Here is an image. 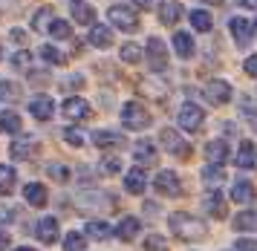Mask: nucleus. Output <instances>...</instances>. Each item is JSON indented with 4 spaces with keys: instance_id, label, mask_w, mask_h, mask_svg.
Returning <instances> with one entry per match:
<instances>
[{
    "instance_id": "nucleus-46",
    "label": "nucleus",
    "mask_w": 257,
    "mask_h": 251,
    "mask_svg": "<svg viewBox=\"0 0 257 251\" xmlns=\"http://www.w3.org/2000/svg\"><path fill=\"white\" fill-rule=\"evenodd\" d=\"M245 72H248V75H257V55L245 58Z\"/></svg>"
},
{
    "instance_id": "nucleus-28",
    "label": "nucleus",
    "mask_w": 257,
    "mask_h": 251,
    "mask_svg": "<svg viewBox=\"0 0 257 251\" xmlns=\"http://www.w3.org/2000/svg\"><path fill=\"white\" fill-rule=\"evenodd\" d=\"M191 26H194L197 32H211L214 21H211V15L205 9H194L191 12Z\"/></svg>"
},
{
    "instance_id": "nucleus-31",
    "label": "nucleus",
    "mask_w": 257,
    "mask_h": 251,
    "mask_svg": "<svg viewBox=\"0 0 257 251\" xmlns=\"http://www.w3.org/2000/svg\"><path fill=\"white\" fill-rule=\"evenodd\" d=\"M251 194H254V188L245 182V179L234 182V188H231V199H234V202H240V205H243V202H248V199H251Z\"/></svg>"
},
{
    "instance_id": "nucleus-4",
    "label": "nucleus",
    "mask_w": 257,
    "mask_h": 251,
    "mask_svg": "<svg viewBox=\"0 0 257 251\" xmlns=\"http://www.w3.org/2000/svg\"><path fill=\"white\" fill-rule=\"evenodd\" d=\"M202 118H205V113H202V107H197V104H182L179 107V127L182 130H188V133H197L199 127H202Z\"/></svg>"
},
{
    "instance_id": "nucleus-21",
    "label": "nucleus",
    "mask_w": 257,
    "mask_h": 251,
    "mask_svg": "<svg viewBox=\"0 0 257 251\" xmlns=\"http://www.w3.org/2000/svg\"><path fill=\"white\" fill-rule=\"evenodd\" d=\"M90 44L98 46V49H107L113 44V29L110 26H93L90 29Z\"/></svg>"
},
{
    "instance_id": "nucleus-50",
    "label": "nucleus",
    "mask_w": 257,
    "mask_h": 251,
    "mask_svg": "<svg viewBox=\"0 0 257 251\" xmlns=\"http://www.w3.org/2000/svg\"><path fill=\"white\" fill-rule=\"evenodd\" d=\"M12 251H35V248H29V245H21V248H12Z\"/></svg>"
},
{
    "instance_id": "nucleus-35",
    "label": "nucleus",
    "mask_w": 257,
    "mask_h": 251,
    "mask_svg": "<svg viewBox=\"0 0 257 251\" xmlns=\"http://www.w3.org/2000/svg\"><path fill=\"white\" fill-rule=\"evenodd\" d=\"M29 67H32V52H29V49H18V52L12 55V69L26 72Z\"/></svg>"
},
{
    "instance_id": "nucleus-51",
    "label": "nucleus",
    "mask_w": 257,
    "mask_h": 251,
    "mask_svg": "<svg viewBox=\"0 0 257 251\" xmlns=\"http://www.w3.org/2000/svg\"><path fill=\"white\" fill-rule=\"evenodd\" d=\"M211 3H222V0H211Z\"/></svg>"
},
{
    "instance_id": "nucleus-41",
    "label": "nucleus",
    "mask_w": 257,
    "mask_h": 251,
    "mask_svg": "<svg viewBox=\"0 0 257 251\" xmlns=\"http://www.w3.org/2000/svg\"><path fill=\"white\" fill-rule=\"evenodd\" d=\"M121 171V162L116 159V156H107L104 162H101V173H104V176H113V173H118Z\"/></svg>"
},
{
    "instance_id": "nucleus-8",
    "label": "nucleus",
    "mask_w": 257,
    "mask_h": 251,
    "mask_svg": "<svg viewBox=\"0 0 257 251\" xmlns=\"http://www.w3.org/2000/svg\"><path fill=\"white\" fill-rule=\"evenodd\" d=\"M205 95H208L211 104H225V101H231V84H228V81L214 78V81H208V84H205Z\"/></svg>"
},
{
    "instance_id": "nucleus-40",
    "label": "nucleus",
    "mask_w": 257,
    "mask_h": 251,
    "mask_svg": "<svg viewBox=\"0 0 257 251\" xmlns=\"http://www.w3.org/2000/svg\"><path fill=\"white\" fill-rule=\"evenodd\" d=\"M64 139H67V145H72V148H81L84 142H87V139H84V133H81V130H75V127L64 130Z\"/></svg>"
},
{
    "instance_id": "nucleus-12",
    "label": "nucleus",
    "mask_w": 257,
    "mask_h": 251,
    "mask_svg": "<svg viewBox=\"0 0 257 251\" xmlns=\"http://www.w3.org/2000/svg\"><path fill=\"white\" fill-rule=\"evenodd\" d=\"M228 29H231L234 41H237V46H248V41H251V32H254V26L245 21V18H231L228 21Z\"/></svg>"
},
{
    "instance_id": "nucleus-29",
    "label": "nucleus",
    "mask_w": 257,
    "mask_h": 251,
    "mask_svg": "<svg viewBox=\"0 0 257 251\" xmlns=\"http://www.w3.org/2000/svg\"><path fill=\"white\" fill-rule=\"evenodd\" d=\"M162 23L165 26H174L179 18H182V3H162Z\"/></svg>"
},
{
    "instance_id": "nucleus-43",
    "label": "nucleus",
    "mask_w": 257,
    "mask_h": 251,
    "mask_svg": "<svg viewBox=\"0 0 257 251\" xmlns=\"http://www.w3.org/2000/svg\"><path fill=\"white\" fill-rule=\"evenodd\" d=\"M202 179H205V182H220L222 171L217 168V165H211V168H205V171H202Z\"/></svg>"
},
{
    "instance_id": "nucleus-17",
    "label": "nucleus",
    "mask_w": 257,
    "mask_h": 251,
    "mask_svg": "<svg viewBox=\"0 0 257 251\" xmlns=\"http://www.w3.org/2000/svg\"><path fill=\"white\" fill-rule=\"evenodd\" d=\"M24 196H26V202H29V205H35V208L47 205V188H44L41 182H29L24 188Z\"/></svg>"
},
{
    "instance_id": "nucleus-15",
    "label": "nucleus",
    "mask_w": 257,
    "mask_h": 251,
    "mask_svg": "<svg viewBox=\"0 0 257 251\" xmlns=\"http://www.w3.org/2000/svg\"><path fill=\"white\" fill-rule=\"evenodd\" d=\"M156 145L153 142H148V139H142V142H136V148H133V159L139 162V165H153L156 162Z\"/></svg>"
},
{
    "instance_id": "nucleus-33",
    "label": "nucleus",
    "mask_w": 257,
    "mask_h": 251,
    "mask_svg": "<svg viewBox=\"0 0 257 251\" xmlns=\"http://www.w3.org/2000/svg\"><path fill=\"white\" fill-rule=\"evenodd\" d=\"M18 98H21V84L0 81V101H18Z\"/></svg>"
},
{
    "instance_id": "nucleus-16",
    "label": "nucleus",
    "mask_w": 257,
    "mask_h": 251,
    "mask_svg": "<svg viewBox=\"0 0 257 251\" xmlns=\"http://www.w3.org/2000/svg\"><path fill=\"white\" fill-rule=\"evenodd\" d=\"M38 237H41V242H55L58 240V219L55 217H44L41 222H38Z\"/></svg>"
},
{
    "instance_id": "nucleus-26",
    "label": "nucleus",
    "mask_w": 257,
    "mask_h": 251,
    "mask_svg": "<svg viewBox=\"0 0 257 251\" xmlns=\"http://www.w3.org/2000/svg\"><path fill=\"white\" fill-rule=\"evenodd\" d=\"M139 228H142V225H139V219H136V217H124L121 222H118L116 234L121 237V240H133V237L139 234Z\"/></svg>"
},
{
    "instance_id": "nucleus-52",
    "label": "nucleus",
    "mask_w": 257,
    "mask_h": 251,
    "mask_svg": "<svg viewBox=\"0 0 257 251\" xmlns=\"http://www.w3.org/2000/svg\"><path fill=\"white\" fill-rule=\"evenodd\" d=\"M251 26H257V23H251Z\"/></svg>"
},
{
    "instance_id": "nucleus-44",
    "label": "nucleus",
    "mask_w": 257,
    "mask_h": 251,
    "mask_svg": "<svg viewBox=\"0 0 257 251\" xmlns=\"http://www.w3.org/2000/svg\"><path fill=\"white\" fill-rule=\"evenodd\" d=\"M240 110L245 113V118H248L251 124L257 121V107H251V101H248V98H243V101H240Z\"/></svg>"
},
{
    "instance_id": "nucleus-1",
    "label": "nucleus",
    "mask_w": 257,
    "mask_h": 251,
    "mask_svg": "<svg viewBox=\"0 0 257 251\" xmlns=\"http://www.w3.org/2000/svg\"><path fill=\"white\" fill-rule=\"evenodd\" d=\"M171 231L182 240H202L205 237V222L179 211V214H171Z\"/></svg>"
},
{
    "instance_id": "nucleus-48",
    "label": "nucleus",
    "mask_w": 257,
    "mask_h": 251,
    "mask_svg": "<svg viewBox=\"0 0 257 251\" xmlns=\"http://www.w3.org/2000/svg\"><path fill=\"white\" fill-rule=\"evenodd\" d=\"M237 251H254V242L251 240H237Z\"/></svg>"
},
{
    "instance_id": "nucleus-27",
    "label": "nucleus",
    "mask_w": 257,
    "mask_h": 251,
    "mask_svg": "<svg viewBox=\"0 0 257 251\" xmlns=\"http://www.w3.org/2000/svg\"><path fill=\"white\" fill-rule=\"evenodd\" d=\"M231 225L237 231H254L257 228V208L254 211H243V214H237Z\"/></svg>"
},
{
    "instance_id": "nucleus-7",
    "label": "nucleus",
    "mask_w": 257,
    "mask_h": 251,
    "mask_svg": "<svg viewBox=\"0 0 257 251\" xmlns=\"http://www.w3.org/2000/svg\"><path fill=\"white\" fill-rule=\"evenodd\" d=\"M148 64H151L153 72H162L168 67V49H165V44L159 38H151L148 41Z\"/></svg>"
},
{
    "instance_id": "nucleus-14",
    "label": "nucleus",
    "mask_w": 257,
    "mask_h": 251,
    "mask_svg": "<svg viewBox=\"0 0 257 251\" xmlns=\"http://www.w3.org/2000/svg\"><path fill=\"white\" fill-rule=\"evenodd\" d=\"M61 110H64V115H67V118H75V121H78V118H87V115H90V104L75 95V98H67Z\"/></svg>"
},
{
    "instance_id": "nucleus-39",
    "label": "nucleus",
    "mask_w": 257,
    "mask_h": 251,
    "mask_svg": "<svg viewBox=\"0 0 257 251\" xmlns=\"http://www.w3.org/2000/svg\"><path fill=\"white\" fill-rule=\"evenodd\" d=\"M47 173L52 176V179H58V182H64V179L70 176L67 165H61V162H49V165H47Z\"/></svg>"
},
{
    "instance_id": "nucleus-47",
    "label": "nucleus",
    "mask_w": 257,
    "mask_h": 251,
    "mask_svg": "<svg viewBox=\"0 0 257 251\" xmlns=\"http://www.w3.org/2000/svg\"><path fill=\"white\" fill-rule=\"evenodd\" d=\"M9 240H12V237H9V231H6V228H0V251H3V248H9Z\"/></svg>"
},
{
    "instance_id": "nucleus-25",
    "label": "nucleus",
    "mask_w": 257,
    "mask_h": 251,
    "mask_svg": "<svg viewBox=\"0 0 257 251\" xmlns=\"http://www.w3.org/2000/svg\"><path fill=\"white\" fill-rule=\"evenodd\" d=\"M0 130L9 133V136L18 133V130H21V115L15 113V110H3V113H0Z\"/></svg>"
},
{
    "instance_id": "nucleus-32",
    "label": "nucleus",
    "mask_w": 257,
    "mask_h": 251,
    "mask_svg": "<svg viewBox=\"0 0 257 251\" xmlns=\"http://www.w3.org/2000/svg\"><path fill=\"white\" fill-rule=\"evenodd\" d=\"M32 26H35V32H49V26H52V9H38L35 18H32Z\"/></svg>"
},
{
    "instance_id": "nucleus-19",
    "label": "nucleus",
    "mask_w": 257,
    "mask_h": 251,
    "mask_svg": "<svg viewBox=\"0 0 257 251\" xmlns=\"http://www.w3.org/2000/svg\"><path fill=\"white\" fill-rule=\"evenodd\" d=\"M145 185H148V176H145L142 168L127 171V176H124V188H127L130 194H142V191H145Z\"/></svg>"
},
{
    "instance_id": "nucleus-9",
    "label": "nucleus",
    "mask_w": 257,
    "mask_h": 251,
    "mask_svg": "<svg viewBox=\"0 0 257 251\" xmlns=\"http://www.w3.org/2000/svg\"><path fill=\"white\" fill-rule=\"evenodd\" d=\"M202 205H205V211H208L211 217H217V219L225 217V199H222L220 188H208L205 196H202Z\"/></svg>"
},
{
    "instance_id": "nucleus-23",
    "label": "nucleus",
    "mask_w": 257,
    "mask_h": 251,
    "mask_svg": "<svg viewBox=\"0 0 257 251\" xmlns=\"http://www.w3.org/2000/svg\"><path fill=\"white\" fill-rule=\"evenodd\" d=\"M254 159H257L254 142H240V150H237V165H240V168H254Z\"/></svg>"
},
{
    "instance_id": "nucleus-5",
    "label": "nucleus",
    "mask_w": 257,
    "mask_h": 251,
    "mask_svg": "<svg viewBox=\"0 0 257 251\" xmlns=\"http://www.w3.org/2000/svg\"><path fill=\"white\" fill-rule=\"evenodd\" d=\"M159 142H162V148L168 150V153H174V156H179V159H185V156H191V148H188V142L176 130H171V127H165L162 133H159Z\"/></svg>"
},
{
    "instance_id": "nucleus-20",
    "label": "nucleus",
    "mask_w": 257,
    "mask_h": 251,
    "mask_svg": "<svg viewBox=\"0 0 257 251\" xmlns=\"http://www.w3.org/2000/svg\"><path fill=\"white\" fill-rule=\"evenodd\" d=\"M72 18L81 23V26H93V23H95V12H93V6H90V3L75 0V3H72Z\"/></svg>"
},
{
    "instance_id": "nucleus-34",
    "label": "nucleus",
    "mask_w": 257,
    "mask_h": 251,
    "mask_svg": "<svg viewBox=\"0 0 257 251\" xmlns=\"http://www.w3.org/2000/svg\"><path fill=\"white\" fill-rule=\"evenodd\" d=\"M87 248V237L81 231H70L67 240H64V251H84Z\"/></svg>"
},
{
    "instance_id": "nucleus-2",
    "label": "nucleus",
    "mask_w": 257,
    "mask_h": 251,
    "mask_svg": "<svg viewBox=\"0 0 257 251\" xmlns=\"http://www.w3.org/2000/svg\"><path fill=\"white\" fill-rule=\"evenodd\" d=\"M121 121L127 130H145V127L151 124V113L145 110V104L139 101H127L121 107Z\"/></svg>"
},
{
    "instance_id": "nucleus-18",
    "label": "nucleus",
    "mask_w": 257,
    "mask_h": 251,
    "mask_svg": "<svg viewBox=\"0 0 257 251\" xmlns=\"http://www.w3.org/2000/svg\"><path fill=\"white\" fill-rule=\"evenodd\" d=\"M174 49H176V55L179 58H194V49H197V46H194V38H191V35L188 32H176L174 35Z\"/></svg>"
},
{
    "instance_id": "nucleus-45",
    "label": "nucleus",
    "mask_w": 257,
    "mask_h": 251,
    "mask_svg": "<svg viewBox=\"0 0 257 251\" xmlns=\"http://www.w3.org/2000/svg\"><path fill=\"white\" fill-rule=\"evenodd\" d=\"M133 3H136L139 9H156V6H159L162 0H133Z\"/></svg>"
},
{
    "instance_id": "nucleus-22",
    "label": "nucleus",
    "mask_w": 257,
    "mask_h": 251,
    "mask_svg": "<svg viewBox=\"0 0 257 251\" xmlns=\"http://www.w3.org/2000/svg\"><path fill=\"white\" fill-rule=\"evenodd\" d=\"M124 139L118 136V133H113V130H95L93 133V145H98V148H118Z\"/></svg>"
},
{
    "instance_id": "nucleus-42",
    "label": "nucleus",
    "mask_w": 257,
    "mask_h": 251,
    "mask_svg": "<svg viewBox=\"0 0 257 251\" xmlns=\"http://www.w3.org/2000/svg\"><path fill=\"white\" fill-rule=\"evenodd\" d=\"M145 248L148 251H168V242H165L159 234H151V237L145 240Z\"/></svg>"
},
{
    "instance_id": "nucleus-49",
    "label": "nucleus",
    "mask_w": 257,
    "mask_h": 251,
    "mask_svg": "<svg viewBox=\"0 0 257 251\" xmlns=\"http://www.w3.org/2000/svg\"><path fill=\"white\" fill-rule=\"evenodd\" d=\"M234 3H240L245 9H257V0H234Z\"/></svg>"
},
{
    "instance_id": "nucleus-11",
    "label": "nucleus",
    "mask_w": 257,
    "mask_h": 251,
    "mask_svg": "<svg viewBox=\"0 0 257 251\" xmlns=\"http://www.w3.org/2000/svg\"><path fill=\"white\" fill-rule=\"evenodd\" d=\"M228 156H231L228 142L214 139V142H208V145H205V159H208L211 165H225V162H228Z\"/></svg>"
},
{
    "instance_id": "nucleus-37",
    "label": "nucleus",
    "mask_w": 257,
    "mask_h": 251,
    "mask_svg": "<svg viewBox=\"0 0 257 251\" xmlns=\"http://www.w3.org/2000/svg\"><path fill=\"white\" fill-rule=\"evenodd\" d=\"M41 58H44V61H47V64H64V61H67V58H64V52H58V49H55V46L52 44H47V46H41Z\"/></svg>"
},
{
    "instance_id": "nucleus-3",
    "label": "nucleus",
    "mask_w": 257,
    "mask_h": 251,
    "mask_svg": "<svg viewBox=\"0 0 257 251\" xmlns=\"http://www.w3.org/2000/svg\"><path fill=\"white\" fill-rule=\"evenodd\" d=\"M107 18H110V23H113L116 29H121V32H136V29H139V15L130 9V6H110Z\"/></svg>"
},
{
    "instance_id": "nucleus-30",
    "label": "nucleus",
    "mask_w": 257,
    "mask_h": 251,
    "mask_svg": "<svg viewBox=\"0 0 257 251\" xmlns=\"http://www.w3.org/2000/svg\"><path fill=\"white\" fill-rule=\"evenodd\" d=\"M84 234H90L93 240H107V237L113 234V228H110L107 222H98V219H93V222H87V228H84Z\"/></svg>"
},
{
    "instance_id": "nucleus-6",
    "label": "nucleus",
    "mask_w": 257,
    "mask_h": 251,
    "mask_svg": "<svg viewBox=\"0 0 257 251\" xmlns=\"http://www.w3.org/2000/svg\"><path fill=\"white\" fill-rule=\"evenodd\" d=\"M153 185H156V191H159L162 196H179V194H182V182H179V176H176L174 171L156 173Z\"/></svg>"
},
{
    "instance_id": "nucleus-13",
    "label": "nucleus",
    "mask_w": 257,
    "mask_h": 251,
    "mask_svg": "<svg viewBox=\"0 0 257 251\" xmlns=\"http://www.w3.org/2000/svg\"><path fill=\"white\" fill-rule=\"evenodd\" d=\"M9 153H12L15 162H26V159H32V156L38 153V142L35 139H18V142H12Z\"/></svg>"
},
{
    "instance_id": "nucleus-24",
    "label": "nucleus",
    "mask_w": 257,
    "mask_h": 251,
    "mask_svg": "<svg viewBox=\"0 0 257 251\" xmlns=\"http://www.w3.org/2000/svg\"><path fill=\"white\" fill-rule=\"evenodd\" d=\"M15 182H18V173L12 165H0V194H12Z\"/></svg>"
},
{
    "instance_id": "nucleus-38",
    "label": "nucleus",
    "mask_w": 257,
    "mask_h": 251,
    "mask_svg": "<svg viewBox=\"0 0 257 251\" xmlns=\"http://www.w3.org/2000/svg\"><path fill=\"white\" fill-rule=\"evenodd\" d=\"M139 58H142V49L136 44L121 46V61H124V64H139Z\"/></svg>"
},
{
    "instance_id": "nucleus-10",
    "label": "nucleus",
    "mask_w": 257,
    "mask_h": 251,
    "mask_svg": "<svg viewBox=\"0 0 257 251\" xmlns=\"http://www.w3.org/2000/svg\"><path fill=\"white\" fill-rule=\"evenodd\" d=\"M29 113L35 115L38 121H49L52 113H55V101H52L49 95H35V98L29 101Z\"/></svg>"
},
{
    "instance_id": "nucleus-36",
    "label": "nucleus",
    "mask_w": 257,
    "mask_h": 251,
    "mask_svg": "<svg viewBox=\"0 0 257 251\" xmlns=\"http://www.w3.org/2000/svg\"><path fill=\"white\" fill-rule=\"evenodd\" d=\"M49 35L55 38V41H67L72 35V26L67 21H52V26H49Z\"/></svg>"
}]
</instances>
